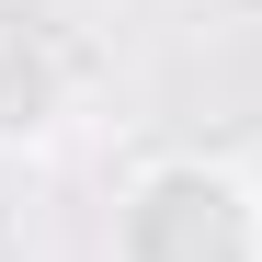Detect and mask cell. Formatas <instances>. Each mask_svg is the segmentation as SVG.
Listing matches in <instances>:
<instances>
[{
    "mask_svg": "<svg viewBox=\"0 0 262 262\" xmlns=\"http://www.w3.org/2000/svg\"><path fill=\"white\" fill-rule=\"evenodd\" d=\"M69 114H80V80H69V57H57V34L23 23V12H0V160L57 148Z\"/></svg>",
    "mask_w": 262,
    "mask_h": 262,
    "instance_id": "cell-2",
    "label": "cell"
},
{
    "mask_svg": "<svg viewBox=\"0 0 262 262\" xmlns=\"http://www.w3.org/2000/svg\"><path fill=\"white\" fill-rule=\"evenodd\" d=\"M251 183H262V160H251Z\"/></svg>",
    "mask_w": 262,
    "mask_h": 262,
    "instance_id": "cell-3",
    "label": "cell"
},
{
    "mask_svg": "<svg viewBox=\"0 0 262 262\" xmlns=\"http://www.w3.org/2000/svg\"><path fill=\"white\" fill-rule=\"evenodd\" d=\"M103 262H262V183L251 160H205V148H160L125 171Z\"/></svg>",
    "mask_w": 262,
    "mask_h": 262,
    "instance_id": "cell-1",
    "label": "cell"
}]
</instances>
